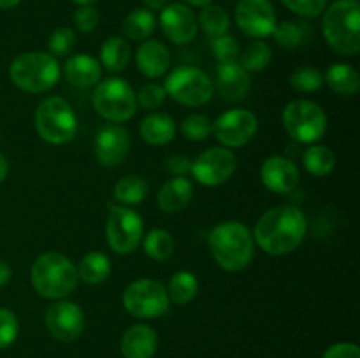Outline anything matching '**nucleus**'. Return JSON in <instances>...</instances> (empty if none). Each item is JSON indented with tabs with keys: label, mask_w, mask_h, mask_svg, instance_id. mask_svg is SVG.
I'll return each instance as SVG.
<instances>
[{
	"label": "nucleus",
	"mask_w": 360,
	"mask_h": 358,
	"mask_svg": "<svg viewBox=\"0 0 360 358\" xmlns=\"http://www.w3.org/2000/svg\"><path fill=\"white\" fill-rule=\"evenodd\" d=\"M148 195V183L141 175H125L115 186V199L122 206H136Z\"/></svg>",
	"instance_id": "35"
},
{
	"label": "nucleus",
	"mask_w": 360,
	"mask_h": 358,
	"mask_svg": "<svg viewBox=\"0 0 360 358\" xmlns=\"http://www.w3.org/2000/svg\"><path fill=\"white\" fill-rule=\"evenodd\" d=\"M165 167H167V171L172 175H186L190 172V168H192V161L186 157H183V154H172L165 161Z\"/></svg>",
	"instance_id": "45"
},
{
	"label": "nucleus",
	"mask_w": 360,
	"mask_h": 358,
	"mask_svg": "<svg viewBox=\"0 0 360 358\" xmlns=\"http://www.w3.org/2000/svg\"><path fill=\"white\" fill-rule=\"evenodd\" d=\"M327 44L341 56L360 53V4L359 0H336L327 7L322 20Z\"/></svg>",
	"instance_id": "4"
},
{
	"label": "nucleus",
	"mask_w": 360,
	"mask_h": 358,
	"mask_svg": "<svg viewBox=\"0 0 360 358\" xmlns=\"http://www.w3.org/2000/svg\"><path fill=\"white\" fill-rule=\"evenodd\" d=\"M76 32L69 27H60L56 30L51 32L48 39V53H51L53 56H67L72 53V49L76 48Z\"/></svg>",
	"instance_id": "38"
},
{
	"label": "nucleus",
	"mask_w": 360,
	"mask_h": 358,
	"mask_svg": "<svg viewBox=\"0 0 360 358\" xmlns=\"http://www.w3.org/2000/svg\"><path fill=\"white\" fill-rule=\"evenodd\" d=\"M273 60V49L262 39H255L245 49L239 51L238 63L246 72H260L266 69Z\"/></svg>",
	"instance_id": "31"
},
{
	"label": "nucleus",
	"mask_w": 360,
	"mask_h": 358,
	"mask_svg": "<svg viewBox=\"0 0 360 358\" xmlns=\"http://www.w3.org/2000/svg\"><path fill=\"white\" fill-rule=\"evenodd\" d=\"M160 28L172 44H190L197 37V16L186 4H169L160 11Z\"/></svg>",
	"instance_id": "16"
},
{
	"label": "nucleus",
	"mask_w": 360,
	"mask_h": 358,
	"mask_svg": "<svg viewBox=\"0 0 360 358\" xmlns=\"http://www.w3.org/2000/svg\"><path fill=\"white\" fill-rule=\"evenodd\" d=\"M44 321L46 329L55 339L62 343H72L83 333L84 314L77 304L60 298L49 305Z\"/></svg>",
	"instance_id": "15"
},
{
	"label": "nucleus",
	"mask_w": 360,
	"mask_h": 358,
	"mask_svg": "<svg viewBox=\"0 0 360 358\" xmlns=\"http://www.w3.org/2000/svg\"><path fill=\"white\" fill-rule=\"evenodd\" d=\"M213 88H217L224 100L239 102L250 93L252 79H250V74L238 62L218 63Z\"/></svg>",
	"instance_id": "19"
},
{
	"label": "nucleus",
	"mask_w": 360,
	"mask_h": 358,
	"mask_svg": "<svg viewBox=\"0 0 360 358\" xmlns=\"http://www.w3.org/2000/svg\"><path fill=\"white\" fill-rule=\"evenodd\" d=\"M287 9L302 18H316L327 7V0H281Z\"/></svg>",
	"instance_id": "42"
},
{
	"label": "nucleus",
	"mask_w": 360,
	"mask_h": 358,
	"mask_svg": "<svg viewBox=\"0 0 360 358\" xmlns=\"http://www.w3.org/2000/svg\"><path fill=\"white\" fill-rule=\"evenodd\" d=\"M197 25L202 28L204 34L210 37H220V35L227 34L229 27H231V18H229L227 11L217 4H206L202 6L199 18H197Z\"/></svg>",
	"instance_id": "33"
},
{
	"label": "nucleus",
	"mask_w": 360,
	"mask_h": 358,
	"mask_svg": "<svg viewBox=\"0 0 360 358\" xmlns=\"http://www.w3.org/2000/svg\"><path fill=\"white\" fill-rule=\"evenodd\" d=\"M144 235L143 218L130 207L109 206L108 221H105V239L109 248L120 255H129L136 251Z\"/></svg>",
	"instance_id": "11"
},
{
	"label": "nucleus",
	"mask_w": 360,
	"mask_h": 358,
	"mask_svg": "<svg viewBox=\"0 0 360 358\" xmlns=\"http://www.w3.org/2000/svg\"><path fill=\"white\" fill-rule=\"evenodd\" d=\"M72 20L77 30L88 34V32H94L97 28L101 16H98V11L94 6H79L74 13Z\"/></svg>",
	"instance_id": "43"
},
{
	"label": "nucleus",
	"mask_w": 360,
	"mask_h": 358,
	"mask_svg": "<svg viewBox=\"0 0 360 358\" xmlns=\"http://www.w3.org/2000/svg\"><path fill=\"white\" fill-rule=\"evenodd\" d=\"M308 221L301 209L294 206H278L259 218L253 230L255 244L267 255H288L304 241Z\"/></svg>",
	"instance_id": "1"
},
{
	"label": "nucleus",
	"mask_w": 360,
	"mask_h": 358,
	"mask_svg": "<svg viewBox=\"0 0 360 358\" xmlns=\"http://www.w3.org/2000/svg\"><path fill=\"white\" fill-rule=\"evenodd\" d=\"M273 37L281 48L294 49L309 42V39H311V27L304 23V21H283V23L276 25Z\"/></svg>",
	"instance_id": "30"
},
{
	"label": "nucleus",
	"mask_w": 360,
	"mask_h": 358,
	"mask_svg": "<svg viewBox=\"0 0 360 358\" xmlns=\"http://www.w3.org/2000/svg\"><path fill=\"white\" fill-rule=\"evenodd\" d=\"M144 6H146L148 11H162L165 6H167V0H143Z\"/></svg>",
	"instance_id": "47"
},
{
	"label": "nucleus",
	"mask_w": 360,
	"mask_h": 358,
	"mask_svg": "<svg viewBox=\"0 0 360 358\" xmlns=\"http://www.w3.org/2000/svg\"><path fill=\"white\" fill-rule=\"evenodd\" d=\"M157 346V332L144 323L132 325L122 337V354L125 358H151Z\"/></svg>",
	"instance_id": "21"
},
{
	"label": "nucleus",
	"mask_w": 360,
	"mask_h": 358,
	"mask_svg": "<svg viewBox=\"0 0 360 358\" xmlns=\"http://www.w3.org/2000/svg\"><path fill=\"white\" fill-rule=\"evenodd\" d=\"M132 58V48L122 37H109L101 48V65L109 72H122Z\"/></svg>",
	"instance_id": "27"
},
{
	"label": "nucleus",
	"mask_w": 360,
	"mask_h": 358,
	"mask_svg": "<svg viewBox=\"0 0 360 358\" xmlns=\"http://www.w3.org/2000/svg\"><path fill=\"white\" fill-rule=\"evenodd\" d=\"M9 76L20 90L28 93H44L58 83V60L48 51L23 53L13 60Z\"/></svg>",
	"instance_id": "5"
},
{
	"label": "nucleus",
	"mask_w": 360,
	"mask_h": 358,
	"mask_svg": "<svg viewBox=\"0 0 360 358\" xmlns=\"http://www.w3.org/2000/svg\"><path fill=\"white\" fill-rule=\"evenodd\" d=\"M7 174H9V161H7V158L0 153V183L7 178Z\"/></svg>",
	"instance_id": "48"
},
{
	"label": "nucleus",
	"mask_w": 360,
	"mask_h": 358,
	"mask_svg": "<svg viewBox=\"0 0 360 358\" xmlns=\"http://www.w3.org/2000/svg\"><path fill=\"white\" fill-rule=\"evenodd\" d=\"M32 286L41 297L67 298L74 290L79 276L72 260L58 251H48L37 256L30 270Z\"/></svg>",
	"instance_id": "3"
},
{
	"label": "nucleus",
	"mask_w": 360,
	"mask_h": 358,
	"mask_svg": "<svg viewBox=\"0 0 360 358\" xmlns=\"http://www.w3.org/2000/svg\"><path fill=\"white\" fill-rule=\"evenodd\" d=\"M155 28H157V18L146 7L130 11L122 25V30L125 34V37L137 42L148 41V37L155 32Z\"/></svg>",
	"instance_id": "26"
},
{
	"label": "nucleus",
	"mask_w": 360,
	"mask_h": 358,
	"mask_svg": "<svg viewBox=\"0 0 360 358\" xmlns=\"http://www.w3.org/2000/svg\"><path fill=\"white\" fill-rule=\"evenodd\" d=\"M281 119L288 135L299 144L319 142L327 132L326 112L311 100H292L285 105Z\"/></svg>",
	"instance_id": "8"
},
{
	"label": "nucleus",
	"mask_w": 360,
	"mask_h": 358,
	"mask_svg": "<svg viewBox=\"0 0 360 358\" xmlns=\"http://www.w3.org/2000/svg\"><path fill=\"white\" fill-rule=\"evenodd\" d=\"M260 179L269 192L290 193L297 188L301 174L297 165L290 158L274 154L267 158L260 167Z\"/></svg>",
	"instance_id": "18"
},
{
	"label": "nucleus",
	"mask_w": 360,
	"mask_h": 358,
	"mask_svg": "<svg viewBox=\"0 0 360 358\" xmlns=\"http://www.w3.org/2000/svg\"><path fill=\"white\" fill-rule=\"evenodd\" d=\"M95 157L104 167H116L130 151V135L123 126L105 125L98 130L94 144Z\"/></svg>",
	"instance_id": "17"
},
{
	"label": "nucleus",
	"mask_w": 360,
	"mask_h": 358,
	"mask_svg": "<svg viewBox=\"0 0 360 358\" xmlns=\"http://www.w3.org/2000/svg\"><path fill=\"white\" fill-rule=\"evenodd\" d=\"M11 276H13V270H11L9 263L0 260V288L6 286V284L9 283Z\"/></svg>",
	"instance_id": "46"
},
{
	"label": "nucleus",
	"mask_w": 360,
	"mask_h": 358,
	"mask_svg": "<svg viewBox=\"0 0 360 358\" xmlns=\"http://www.w3.org/2000/svg\"><path fill=\"white\" fill-rule=\"evenodd\" d=\"M236 23L252 39H266L276 28V11L271 0H238Z\"/></svg>",
	"instance_id": "14"
},
{
	"label": "nucleus",
	"mask_w": 360,
	"mask_h": 358,
	"mask_svg": "<svg viewBox=\"0 0 360 358\" xmlns=\"http://www.w3.org/2000/svg\"><path fill=\"white\" fill-rule=\"evenodd\" d=\"M238 168V158L234 151L224 146H214L202 151L195 160L192 161L193 178L204 186H220L232 178Z\"/></svg>",
	"instance_id": "12"
},
{
	"label": "nucleus",
	"mask_w": 360,
	"mask_h": 358,
	"mask_svg": "<svg viewBox=\"0 0 360 358\" xmlns=\"http://www.w3.org/2000/svg\"><path fill=\"white\" fill-rule=\"evenodd\" d=\"M136 63L143 76L150 77V79H157V77H162L169 70L171 53H169L167 46L164 42L148 39L137 49Z\"/></svg>",
	"instance_id": "20"
},
{
	"label": "nucleus",
	"mask_w": 360,
	"mask_h": 358,
	"mask_svg": "<svg viewBox=\"0 0 360 358\" xmlns=\"http://www.w3.org/2000/svg\"><path fill=\"white\" fill-rule=\"evenodd\" d=\"M169 295L160 281L136 279L123 291V305L132 316L141 319L160 318L169 311Z\"/></svg>",
	"instance_id": "10"
},
{
	"label": "nucleus",
	"mask_w": 360,
	"mask_h": 358,
	"mask_svg": "<svg viewBox=\"0 0 360 358\" xmlns=\"http://www.w3.org/2000/svg\"><path fill=\"white\" fill-rule=\"evenodd\" d=\"M183 2L190 4V6L202 7V6H206V4H211V2H213V0H183Z\"/></svg>",
	"instance_id": "50"
},
{
	"label": "nucleus",
	"mask_w": 360,
	"mask_h": 358,
	"mask_svg": "<svg viewBox=\"0 0 360 358\" xmlns=\"http://www.w3.org/2000/svg\"><path fill=\"white\" fill-rule=\"evenodd\" d=\"M302 165L309 174L316 178H326L336 167V154L323 144H311L302 154Z\"/></svg>",
	"instance_id": "29"
},
{
	"label": "nucleus",
	"mask_w": 360,
	"mask_h": 358,
	"mask_svg": "<svg viewBox=\"0 0 360 358\" xmlns=\"http://www.w3.org/2000/svg\"><path fill=\"white\" fill-rule=\"evenodd\" d=\"M137 104L144 109H158L164 105L165 98H167V93H165L164 86L157 83H148L144 84L143 88L137 93Z\"/></svg>",
	"instance_id": "41"
},
{
	"label": "nucleus",
	"mask_w": 360,
	"mask_h": 358,
	"mask_svg": "<svg viewBox=\"0 0 360 358\" xmlns=\"http://www.w3.org/2000/svg\"><path fill=\"white\" fill-rule=\"evenodd\" d=\"M35 130L53 146L70 142L77 133V118L72 105L62 97H48L35 111Z\"/></svg>",
	"instance_id": "6"
},
{
	"label": "nucleus",
	"mask_w": 360,
	"mask_h": 358,
	"mask_svg": "<svg viewBox=\"0 0 360 358\" xmlns=\"http://www.w3.org/2000/svg\"><path fill=\"white\" fill-rule=\"evenodd\" d=\"M323 83L341 97H354L360 88V76L348 63H334L327 69Z\"/></svg>",
	"instance_id": "25"
},
{
	"label": "nucleus",
	"mask_w": 360,
	"mask_h": 358,
	"mask_svg": "<svg viewBox=\"0 0 360 358\" xmlns=\"http://www.w3.org/2000/svg\"><path fill=\"white\" fill-rule=\"evenodd\" d=\"M139 133L144 142L151 146H165L176 135V123L165 112H151L141 121Z\"/></svg>",
	"instance_id": "24"
},
{
	"label": "nucleus",
	"mask_w": 360,
	"mask_h": 358,
	"mask_svg": "<svg viewBox=\"0 0 360 358\" xmlns=\"http://www.w3.org/2000/svg\"><path fill=\"white\" fill-rule=\"evenodd\" d=\"M111 274V260L101 251H90L83 256L77 267V276L88 284H101Z\"/></svg>",
	"instance_id": "28"
},
{
	"label": "nucleus",
	"mask_w": 360,
	"mask_h": 358,
	"mask_svg": "<svg viewBox=\"0 0 360 358\" xmlns=\"http://www.w3.org/2000/svg\"><path fill=\"white\" fill-rule=\"evenodd\" d=\"M211 255L214 262L227 272H238L250 265L255 253L252 230L241 221H224L210 232Z\"/></svg>",
	"instance_id": "2"
},
{
	"label": "nucleus",
	"mask_w": 360,
	"mask_h": 358,
	"mask_svg": "<svg viewBox=\"0 0 360 358\" xmlns=\"http://www.w3.org/2000/svg\"><path fill=\"white\" fill-rule=\"evenodd\" d=\"M239 51H241L239 42L232 35L224 34L213 39V55L218 60V63L238 62Z\"/></svg>",
	"instance_id": "39"
},
{
	"label": "nucleus",
	"mask_w": 360,
	"mask_h": 358,
	"mask_svg": "<svg viewBox=\"0 0 360 358\" xmlns=\"http://www.w3.org/2000/svg\"><path fill=\"white\" fill-rule=\"evenodd\" d=\"M20 323L16 314L6 307H0V350H6L16 340Z\"/></svg>",
	"instance_id": "40"
},
{
	"label": "nucleus",
	"mask_w": 360,
	"mask_h": 358,
	"mask_svg": "<svg viewBox=\"0 0 360 358\" xmlns=\"http://www.w3.org/2000/svg\"><path fill=\"white\" fill-rule=\"evenodd\" d=\"M193 197V185L186 175H174L158 190L157 204L164 213H178L188 206Z\"/></svg>",
	"instance_id": "22"
},
{
	"label": "nucleus",
	"mask_w": 360,
	"mask_h": 358,
	"mask_svg": "<svg viewBox=\"0 0 360 358\" xmlns=\"http://www.w3.org/2000/svg\"><path fill=\"white\" fill-rule=\"evenodd\" d=\"M76 4H79V6H91V4H95L97 0H74Z\"/></svg>",
	"instance_id": "51"
},
{
	"label": "nucleus",
	"mask_w": 360,
	"mask_h": 358,
	"mask_svg": "<svg viewBox=\"0 0 360 358\" xmlns=\"http://www.w3.org/2000/svg\"><path fill=\"white\" fill-rule=\"evenodd\" d=\"M323 74L311 65L299 67L290 76V86L299 93H313L323 86Z\"/></svg>",
	"instance_id": "36"
},
{
	"label": "nucleus",
	"mask_w": 360,
	"mask_h": 358,
	"mask_svg": "<svg viewBox=\"0 0 360 358\" xmlns=\"http://www.w3.org/2000/svg\"><path fill=\"white\" fill-rule=\"evenodd\" d=\"M65 77L72 86L94 88L102 77V65L90 55L69 56L65 62Z\"/></svg>",
	"instance_id": "23"
},
{
	"label": "nucleus",
	"mask_w": 360,
	"mask_h": 358,
	"mask_svg": "<svg viewBox=\"0 0 360 358\" xmlns=\"http://www.w3.org/2000/svg\"><path fill=\"white\" fill-rule=\"evenodd\" d=\"M259 119L248 109H231L213 121V135L224 147H241L255 137Z\"/></svg>",
	"instance_id": "13"
},
{
	"label": "nucleus",
	"mask_w": 360,
	"mask_h": 358,
	"mask_svg": "<svg viewBox=\"0 0 360 358\" xmlns=\"http://www.w3.org/2000/svg\"><path fill=\"white\" fill-rule=\"evenodd\" d=\"M21 0H0V9H13Z\"/></svg>",
	"instance_id": "49"
},
{
	"label": "nucleus",
	"mask_w": 360,
	"mask_h": 358,
	"mask_svg": "<svg viewBox=\"0 0 360 358\" xmlns=\"http://www.w3.org/2000/svg\"><path fill=\"white\" fill-rule=\"evenodd\" d=\"M165 290H167L169 300L178 305H185L195 298L197 291H199V281H197L195 274L188 272V270H179L171 277Z\"/></svg>",
	"instance_id": "32"
},
{
	"label": "nucleus",
	"mask_w": 360,
	"mask_h": 358,
	"mask_svg": "<svg viewBox=\"0 0 360 358\" xmlns=\"http://www.w3.org/2000/svg\"><path fill=\"white\" fill-rule=\"evenodd\" d=\"M144 253L155 262H164L174 253V237L164 228H153L144 235Z\"/></svg>",
	"instance_id": "34"
},
{
	"label": "nucleus",
	"mask_w": 360,
	"mask_h": 358,
	"mask_svg": "<svg viewBox=\"0 0 360 358\" xmlns=\"http://www.w3.org/2000/svg\"><path fill=\"white\" fill-rule=\"evenodd\" d=\"M164 90L172 100L186 107H200L214 93L213 81L197 67L181 65L165 77Z\"/></svg>",
	"instance_id": "9"
},
{
	"label": "nucleus",
	"mask_w": 360,
	"mask_h": 358,
	"mask_svg": "<svg viewBox=\"0 0 360 358\" xmlns=\"http://www.w3.org/2000/svg\"><path fill=\"white\" fill-rule=\"evenodd\" d=\"M181 133L188 140H206L213 133V121L206 114H190L183 119Z\"/></svg>",
	"instance_id": "37"
},
{
	"label": "nucleus",
	"mask_w": 360,
	"mask_h": 358,
	"mask_svg": "<svg viewBox=\"0 0 360 358\" xmlns=\"http://www.w3.org/2000/svg\"><path fill=\"white\" fill-rule=\"evenodd\" d=\"M91 102L95 111L112 123L127 121L137 111L136 91L122 77H108L98 81L91 95Z\"/></svg>",
	"instance_id": "7"
},
{
	"label": "nucleus",
	"mask_w": 360,
	"mask_h": 358,
	"mask_svg": "<svg viewBox=\"0 0 360 358\" xmlns=\"http://www.w3.org/2000/svg\"><path fill=\"white\" fill-rule=\"evenodd\" d=\"M323 358H360V350L357 344L338 343L323 353Z\"/></svg>",
	"instance_id": "44"
}]
</instances>
